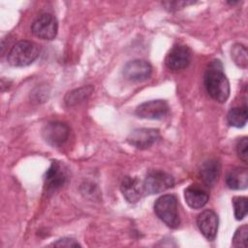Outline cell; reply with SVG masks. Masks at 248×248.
I'll return each instance as SVG.
<instances>
[{
  "label": "cell",
  "instance_id": "6da1fadb",
  "mask_svg": "<svg viewBox=\"0 0 248 248\" xmlns=\"http://www.w3.org/2000/svg\"><path fill=\"white\" fill-rule=\"evenodd\" d=\"M204 87L208 95L219 103H225L230 96V83L223 72L222 63L213 60L209 63L203 78Z\"/></svg>",
  "mask_w": 248,
  "mask_h": 248
},
{
  "label": "cell",
  "instance_id": "7a4b0ae2",
  "mask_svg": "<svg viewBox=\"0 0 248 248\" xmlns=\"http://www.w3.org/2000/svg\"><path fill=\"white\" fill-rule=\"evenodd\" d=\"M40 53V47L31 41H19L11 48L7 60L14 67H25L34 62Z\"/></svg>",
  "mask_w": 248,
  "mask_h": 248
},
{
  "label": "cell",
  "instance_id": "3957f363",
  "mask_svg": "<svg viewBox=\"0 0 248 248\" xmlns=\"http://www.w3.org/2000/svg\"><path fill=\"white\" fill-rule=\"evenodd\" d=\"M156 215L168 227L176 229L180 225V219L177 211V200L173 195L161 196L154 203Z\"/></svg>",
  "mask_w": 248,
  "mask_h": 248
},
{
  "label": "cell",
  "instance_id": "277c9868",
  "mask_svg": "<svg viewBox=\"0 0 248 248\" xmlns=\"http://www.w3.org/2000/svg\"><path fill=\"white\" fill-rule=\"evenodd\" d=\"M174 185V178L163 170H152L147 173L143 182V194L154 195L162 193Z\"/></svg>",
  "mask_w": 248,
  "mask_h": 248
},
{
  "label": "cell",
  "instance_id": "5b68a950",
  "mask_svg": "<svg viewBox=\"0 0 248 248\" xmlns=\"http://www.w3.org/2000/svg\"><path fill=\"white\" fill-rule=\"evenodd\" d=\"M32 33L43 40H52L56 37L58 31V23L54 16L50 14H42L31 25Z\"/></svg>",
  "mask_w": 248,
  "mask_h": 248
},
{
  "label": "cell",
  "instance_id": "8992f818",
  "mask_svg": "<svg viewBox=\"0 0 248 248\" xmlns=\"http://www.w3.org/2000/svg\"><path fill=\"white\" fill-rule=\"evenodd\" d=\"M42 135L44 140L48 144L54 147H60L69 139L70 129L68 125L65 123L52 121V122L46 123L43 127Z\"/></svg>",
  "mask_w": 248,
  "mask_h": 248
},
{
  "label": "cell",
  "instance_id": "52a82bcc",
  "mask_svg": "<svg viewBox=\"0 0 248 248\" xmlns=\"http://www.w3.org/2000/svg\"><path fill=\"white\" fill-rule=\"evenodd\" d=\"M68 173L63 164L53 161L45 173V189L46 192H54L65 185Z\"/></svg>",
  "mask_w": 248,
  "mask_h": 248
},
{
  "label": "cell",
  "instance_id": "ba28073f",
  "mask_svg": "<svg viewBox=\"0 0 248 248\" xmlns=\"http://www.w3.org/2000/svg\"><path fill=\"white\" fill-rule=\"evenodd\" d=\"M191 61V52L188 46L183 45L174 46L167 54L166 66L172 71H179L187 68Z\"/></svg>",
  "mask_w": 248,
  "mask_h": 248
},
{
  "label": "cell",
  "instance_id": "9c48e42d",
  "mask_svg": "<svg viewBox=\"0 0 248 248\" xmlns=\"http://www.w3.org/2000/svg\"><path fill=\"white\" fill-rule=\"evenodd\" d=\"M169 112V105L164 100H151L140 104L136 114L140 118L145 119H162Z\"/></svg>",
  "mask_w": 248,
  "mask_h": 248
},
{
  "label": "cell",
  "instance_id": "30bf717a",
  "mask_svg": "<svg viewBox=\"0 0 248 248\" xmlns=\"http://www.w3.org/2000/svg\"><path fill=\"white\" fill-rule=\"evenodd\" d=\"M159 131L152 128L136 129L130 133L127 141L138 149H146L159 140Z\"/></svg>",
  "mask_w": 248,
  "mask_h": 248
},
{
  "label": "cell",
  "instance_id": "8fae6325",
  "mask_svg": "<svg viewBox=\"0 0 248 248\" xmlns=\"http://www.w3.org/2000/svg\"><path fill=\"white\" fill-rule=\"evenodd\" d=\"M152 72L149 62L143 59L129 61L123 68V76L131 81H142L147 79Z\"/></svg>",
  "mask_w": 248,
  "mask_h": 248
},
{
  "label": "cell",
  "instance_id": "7c38bea8",
  "mask_svg": "<svg viewBox=\"0 0 248 248\" xmlns=\"http://www.w3.org/2000/svg\"><path fill=\"white\" fill-rule=\"evenodd\" d=\"M197 225L206 239L209 241L215 239L218 231V217L213 210L206 209L200 213L197 218Z\"/></svg>",
  "mask_w": 248,
  "mask_h": 248
},
{
  "label": "cell",
  "instance_id": "4fadbf2b",
  "mask_svg": "<svg viewBox=\"0 0 248 248\" xmlns=\"http://www.w3.org/2000/svg\"><path fill=\"white\" fill-rule=\"evenodd\" d=\"M120 190L123 197L130 203L138 202L143 194L142 183L137 177H124L120 184Z\"/></svg>",
  "mask_w": 248,
  "mask_h": 248
},
{
  "label": "cell",
  "instance_id": "5bb4252c",
  "mask_svg": "<svg viewBox=\"0 0 248 248\" xmlns=\"http://www.w3.org/2000/svg\"><path fill=\"white\" fill-rule=\"evenodd\" d=\"M220 163L217 160L210 159L202 163L200 170L201 179L208 187H213L218 181L220 175Z\"/></svg>",
  "mask_w": 248,
  "mask_h": 248
},
{
  "label": "cell",
  "instance_id": "9a60e30c",
  "mask_svg": "<svg viewBox=\"0 0 248 248\" xmlns=\"http://www.w3.org/2000/svg\"><path fill=\"white\" fill-rule=\"evenodd\" d=\"M186 203L194 209L203 207L208 202V194L197 185H191L184 191Z\"/></svg>",
  "mask_w": 248,
  "mask_h": 248
},
{
  "label": "cell",
  "instance_id": "2e32d148",
  "mask_svg": "<svg viewBox=\"0 0 248 248\" xmlns=\"http://www.w3.org/2000/svg\"><path fill=\"white\" fill-rule=\"evenodd\" d=\"M226 183L229 188L233 190H243L248 186V170L238 167L231 170L226 176Z\"/></svg>",
  "mask_w": 248,
  "mask_h": 248
},
{
  "label": "cell",
  "instance_id": "e0dca14e",
  "mask_svg": "<svg viewBox=\"0 0 248 248\" xmlns=\"http://www.w3.org/2000/svg\"><path fill=\"white\" fill-rule=\"evenodd\" d=\"M247 107H237V108H232L230 109L227 115V120L228 123L231 126L240 128L243 127L246 122H247Z\"/></svg>",
  "mask_w": 248,
  "mask_h": 248
},
{
  "label": "cell",
  "instance_id": "ac0fdd59",
  "mask_svg": "<svg viewBox=\"0 0 248 248\" xmlns=\"http://www.w3.org/2000/svg\"><path fill=\"white\" fill-rule=\"evenodd\" d=\"M93 88L91 86L82 87L79 89H76L72 92H69L65 98V102L68 106H73L76 104H78L82 102L84 99H86L90 93L92 92Z\"/></svg>",
  "mask_w": 248,
  "mask_h": 248
},
{
  "label": "cell",
  "instance_id": "d6986e66",
  "mask_svg": "<svg viewBox=\"0 0 248 248\" xmlns=\"http://www.w3.org/2000/svg\"><path fill=\"white\" fill-rule=\"evenodd\" d=\"M247 198L235 197L232 199L234 217L236 220H242L247 215Z\"/></svg>",
  "mask_w": 248,
  "mask_h": 248
},
{
  "label": "cell",
  "instance_id": "ffe728a7",
  "mask_svg": "<svg viewBox=\"0 0 248 248\" xmlns=\"http://www.w3.org/2000/svg\"><path fill=\"white\" fill-rule=\"evenodd\" d=\"M232 57L238 66H240L242 68H246V66H247V50L244 46L235 45L232 49Z\"/></svg>",
  "mask_w": 248,
  "mask_h": 248
},
{
  "label": "cell",
  "instance_id": "44dd1931",
  "mask_svg": "<svg viewBox=\"0 0 248 248\" xmlns=\"http://www.w3.org/2000/svg\"><path fill=\"white\" fill-rule=\"evenodd\" d=\"M247 234H248V226L243 225L239 227L232 237V245L234 247H247Z\"/></svg>",
  "mask_w": 248,
  "mask_h": 248
},
{
  "label": "cell",
  "instance_id": "7402d4cb",
  "mask_svg": "<svg viewBox=\"0 0 248 248\" xmlns=\"http://www.w3.org/2000/svg\"><path fill=\"white\" fill-rule=\"evenodd\" d=\"M236 152L238 157L244 162L247 163L248 160V140L246 137L242 138L236 144Z\"/></svg>",
  "mask_w": 248,
  "mask_h": 248
},
{
  "label": "cell",
  "instance_id": "603a6c76",
  "mask_svg": "<svg viewBox=\"0 0 248 248\" xmlns=\"http://www.w3.org/2000/svg\"><path fill=\"white\" fill-rule=\"evenodd\" d=\"M189 4H193V2L192 1H166V2H163V5L166 7V9H168L170 11L181 9L184 6H187Z\"/></svg>",
  "mask_w": 248,
  "mask_h": 248
},
{
  "label": "cell",
  "instance_id": "cb8c5ba5",
  "mask_svg": "<svg viewBox=\"0 0 248 248\" xmlns=\"http://www.w3.org/2000/svg\"><path fill=\"white\" fill-rule=\"evenodd\" d=\"M53 246H56V247H78V246H80V244L73 238L63 237V238L57 240L55 243H53Z\"/></svg>",
  "mask_w": 248,
  "mask_h": 248
}]
</instances>
